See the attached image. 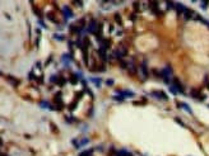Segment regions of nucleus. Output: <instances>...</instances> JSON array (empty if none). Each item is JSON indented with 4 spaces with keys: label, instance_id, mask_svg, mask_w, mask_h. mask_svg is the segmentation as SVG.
I'll return each instance as SVG.
<instances>
[{
    "label": "nucleus",
    "instance_id": "4be33fe9",
    "mask_svg": "<svg viewBox=\"0 0 209 156\" xmlns=\"http://www.w3.org/2000/svg\"><path fill=\"white\" fill-rule=\"evenodd\" d=\"M56 39H60V41H63L64 39V36H59V34H55V36H54Z\"/></svg>",
    "mask_w": 209,
    "mask_h": 156
},
{
    "label": "nucleus",
    "instance_id": "412c9836",
    "mask_svg": "<svg viewBox=\"0 0 209 156\" xmlns=\"http://www.w3.org/2000/svg\"><path fill=\"white\" fill-rule=\"evenodd\" d=\"M114 99L117 100V102H123V100H124V98L121 97V95H120V97H114Z\"/></svg>",
    "mask_w": 209,
    "mask_h": 156
},
{
    "label": "nucleus",
    "instance_id": "b1692460",
    "mask_svg": "<svg viewBox=\"0 0 209 156\" xmlns=\"http://www.w3.org/2000/svg\"><path fill=\"white\" fill-rule=\"evenodd\" d=\"M73 4L74 5H77V6H82V3H79L78 0H75V1H73Z\"/></svg>",
    "mask_w": 209,
    "mask_h": 156
},
{
    "label": "nucleus",
    "instance_id": "a211bd4d",
    "mask_svg": "<svg viewBox=\"0 0 209 156\" xmlns=\"http://www.w3.org/2000/svg\"><path fill=\"white\" fill-rule=\"evenodd\" d=\"M170 91H171L172 94H180V93H179V90H177L173 85H171V86H170Z\"/></svg>",
    "mask_w": 209,
    "mask_h": 156
},
{
    "label": "nucleus",
    "instance_id": "cd10ccee",
    "mask_svg": "<svg viewBox=\"0 0 209 156\" xmlns=\"http://www.w3.org/2000/svg\"><path fill=\"white\" fill-rule=\"evenodd\" d=\"M130 19H135V14H131V15H130Z\"/></svg>",
    "mask_w": 209,
    "mask_h": 156
},
{
    "label": "nucleus",
    "instance_id": "5701e85b",
    "mask_svg": "<svg viewBox=\"0 0 209 156\" xmlns=\"http://www.w3.org/2000/svg\"><path fill=\"white\" fill-rule=\"evenodd\" d=\"M204 83H205V85L209 88V76H205V80H204Z\"/></svg>",
    "mask_w": 209,
    "mask_h": 156
},
{
    "label": "nucleus",
    "instance_id": "9d476101",
    "mask_svg": "<svg viewBox=\"0 0 209 156\" xmlns=\"http://www.w3.org/2000/svg\"><path fill=\"white\" fill-rule=\"evenodd\" d=\"M47 19L49 20H51V22H54V23H57V18H56V15L52 13V12H50L49 14H47Z\"/></svg>",
    "mask_w": 209,
    "mask_h": 156
},
{
    "label": "nucleus",
    "instance_id": "a878e982",
    "mask_svg": "<svg viewBox=\"0 0 209 156\" xmlns=\"http://www.w3.org/2000/svg\"><path fill=\"white\" fill-rule=\"evenodd\" d=\"M107 85H114V80H112V79H108V80H107Z\"/></svg>",
    "mask_w": 209,
    "mask_h": 156
},
{
    "label": "nucleus",
    "instance_id": "20e7f679",
    "mask_svg": "<svg viewBox=\"0 0 209 156\" xmlns=\"http://www.w3.org/2000/svg\"><path fill=\"white\" fill-rule=\"evenodd\" d=\"M191 97L193 98H195V99H198V100H204L205 99V95L200 91V90H198V89H193L191 90Z\"/></svg>",
    "mask_w": 209,
    "mask_h": 156
},
{
    "label": "nucleus",
    "instance_id": "ddd939ff",
    "mask_svg": "<svg viewBox=\"0 0 209 156\" xmlns=\"http://www.w3.org/2000/svg\"><path fill=\"white\" fill-rule=\"evenodd\" d=\"M70 83L72 84H78V76L77 75H74V74H70Z\"/></svg>",
    "mask_w": 209,
    "mask_h": 156
},
{
    "label": "nucleus",
    "instance_id": "f3484780",
    "mask_svg": "<svg viewBox=\"0 0 209 156\" xmlns=\"http://www.w3.org/2000/svg\"><path fill=\"white\" fill-rule=\"evenodd\" d=\"M79 156H92V150H87V151H83Z\"/></svg>",
    "mask_w": 209,
    "mask_h": 156
},
{
    "label": "nucleus",
    "instance_id": "bb28decb",
    "mask_svg": "<svg viewBox=\"0 0 209 156\" xmlns=\"http://www.w3.org/2000/svg\"><path fill=\"white\" fill-rule=\"evenodd\" d=\"M207 5H208V3H207V1H204V3L200 4V6H202V8H207Z\"/></svg>",
    "mask_w": 209,
    "mask_h": 156
},
{
    "label": "nucleus",
    "instance_id": "423d86ee",
    "mask_svg": "<svg viewBox=\"0 0 209 156\" xmlns=\"http://www.w3.org/2000/svg\"><path fill=\"white\" fill-rule=\"evenodd\" d=\"M172 85H173V86H175V88L179 90V93H180V94L184 93V85H182V84L180 83V80H179V79H176V77H175V79L172 80Z\"/></svg>",
    "mask_w": 209,
    "mask_h": 156
},
{
    "label": "nucleus",
    "instance_id": "1a4fd4ad",
    "mask_svg": "<svg viewBox=\"0 0 209 156\" xmlns=\"http://www.w3.org/2000/svg\"><path fill=\"white\" fill-rule=\"evenodd\" d=\"M140 70H142V74H143V77L144 79H147L148 76H149V72H148V69H147V64L143 62L142 66H140Z\"/></svg>",
    "mask_w": 209,
    "mask_h": 156
},
{
    "label": "nucleus",
    "instance_id": "2eb2a0df",
    "mask_svg": "<svg viewBox=\"0 0 209 156\" xmlns=\"http://www.w3.org/2000/svg\"><path fill=\"white\" fill-rule=\"evenodd\" d=\"M115 20H116V23H117V24H121V23H123V19H121V15H120L119 13H116V14H115Z\"/></svg>",
    "mask_w": 209,
    "mask_h": 156
},
{
    "label": "nucleus",
    "instance_id": "6e6552de",
    "mask_svg": "<svg viewBox=\"0 0 209 156\" xmlns=\"http://www.w3.org/2000/svg\"><path fill=\"white\" fill-rule=\"evenodd\" d=\"M63 14H64L65 18H72L73 17V12H72V9H69V6L63 8Z\"/></svg>",
    "mask_w": 209,
    "mask_h": 156
},
{
    "label": "nucleus",
    "instance_id": "f257e3e1",
    "mask_svg": "<svg viewBox=\"0 0 209 156\" xmlns=\"http://www.w3.org/2000/svg\"><path fill=\"white\" fill-rule=\"evenodd\" d=\"M171 76H172V69L170 66L164 67L163 70L161 71V77L163 79V81L166 84H170L171 83Z\"/></svg>",
    "mask_w": 209,
    "mask_h": 156
},
{
    "label": "nucleus",
    "instance_id": "aec40b11",
    "mask_svg": "<svg viewBox=\"0 0 209 156\" xmlns=\"http://www.w3.org/2000/svg\"><path fill=\"white\" fill-rule=\"evenodd\" d=\"M179 107H180V108H184V109H186L187 112H190V108L186 105V104H179Z\"/></svg>",
    "mask_w": 209,
    "mask_h": 156
},
{
    "label": "nucleus",
    "instance_id": "f8f14e48",
    "mask_svg": "<svg viewBox=\"0 0 209 156\" xmlns=\"http://www.w3.org/2000/svg\"><path fill=\"white\" fill-rule=\"evenodd\" d=\"M115 156H131V154H129L128 151H125V150H120V151H117L116 152V155Z\"/></svg>",
    "mask_w": 209,
    "mask_h": 156
},
{
    "label": "nucleus",
    "instance_id": "f03ea898",
    "mask_svg": "<svg viewBox=\"0 0 209 156\" xmlns=\"http://www.w3.org/2000/svg\"><path fill=\"white\" fill-rule=\"evenodd\" d=\"M54 104H55V109H63L64 108V103L61 99V94H56L54 98Z\"/></svg>",
    "mask_w": 209,
    "mask_h": 156
},
{
    "label": "nucleus",
    "instance_id": "7ed1b4c3",
    "mask_svg": "<svg viewBox=\"0 0 209 156\" xmlns=\"http://www.w3.org/2000/svg\"><path fill=\"white\" fill-rule=\"evenodd\" d=\"M182 15H184V18L187 19V20H190V19H198V17H199L198 14H195V12L190 10V9H186Z\"/></svg>",
    "mask_w": 209,
    "mask_h": 156
},
{
    "label": "nucleus",
    "instance_id": "393cba45",
    "mask_svg": "<svg viewBox=\"0 0 209 156\" xmlns=\"http://www.w3.org/2000/svg\"><path fill=\"white\" fill-rule=\"evenodd\" d=\"M175 121H176V122H179V124H181V126H184V127H185V124H184V122H182V121H180L179 118H176Z\"/></svg>",
    "mask_w": 209,
    "mask_h": 156
},
{
    "label": "nucleus",
    "instance_id": "4468645a",
    "mask_svg": "<svg viewBox=\"0 0 209 156\" xmlns=\"http://www.w3.org/2000/svg\"><path fill=\"white\" fill-rule=\"evenodd\" d=\"M6 79H8V80H10V81H12V83H13L14 85H18V83H19L18 80L15 79V77H13V76H9V75L6 76Z\"/></svg>",
    "mask_w": 209,
    "mask_h": 156
},
{
    "label": "nucleus",
    "instance_id": "0eeeda50",
    "mask_svg": "<svg viewBox=\"0 0 209 156\" xmlns=\"http://www.w3.org/2000/svg\"><path fill=\"white\" fill-rule=\"evenodd\" d=\"M121 97L123 98H129V97H134V93L133 91H130V90H120V91H117Z\"/></svg>",
    "mask_w": 209,
    "mask_h": 156
},
{
    "label": "nucleus",
    "instance_id": "39448f33",
    "mask_svg": "<svg viewBox=\"0 0 209 156\" xmlns=\"http://www.w3.org/2000/svg\"><path fill=\"white\" fill-rule=\"evenodd\" d=\"M152 94H153V97L158 98V99H163V100H167V99H168L167 94L164 93L163 90H154V91H153Z\"/></svg>",
    "mask_w": 209,
    "mask_h": 156
},
{
    "label": "nucleus",
    "instance_id": "dca6fc26",
    "mask_svg": "<svg viewBox=\"0 0 209 156\" xmlns=\"http://www.w3.org/2000/svg\"><path fill=\"white\" fill-rule=\"evenodd\" d=\"M91 80H92L96 85H97V86H101V83H102V81H101V79H97V77H92Z\"/></svg>",
    "mask_w": 209,
    "mask_h": 156
},
{
    "label": "nucleus",
    "instance_id": "6ab92c4d",
    "mask_svg": "<svg viewBox=\"0 0 209 156\" xmlns=\"http://www.w3.org/2000/svg\"><path fill=\"white\" fill-rule=\"evenodd\" d=\"M87 142H88V138H82V140L79 141V145H78V146H83V145H85Z\"/></svg>",
    "mask_w": 209,
    "mask_h": 156
},
{
    "label": "nucleus",
    "instance_id": "9b49d317",
    "mask_svg": "<svg viewBox=\"0 0 209 156\" xmlns=\"http://www.w3.org/2000/svg\"><path fill=\"white\" fill-rule=\"evenodd\" d=\"M133 6H134V10H135V13H139V12H142V3H134L133 4Z\"/></svg>",
    "mask_w": 209,
    "mask_h": 156
}]
</instances>
